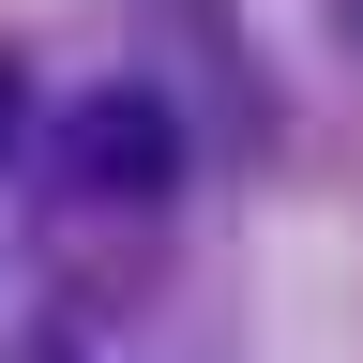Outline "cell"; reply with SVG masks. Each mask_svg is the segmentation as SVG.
Instances as JSON below:
<instances>
[{"mask_svg": "<svg viewBox=\"0 0 363 363\" xmlns=\"http://www.w3.org/2000/svg\"><path fill=\"white\" fill-rule=\"evenodd\" d=\"M16 136H30V91H16V61H0V152H16Z\"/></svg>", "mask_w": 363, "mask_h": 363, "instance_id": "2", "label": "cell"}, {"mask_svg": "<svg viewBox=\"0 0 363 363\" xmlns=\"http://www.w3.org/2000/svg\"><path fill=\"white\" fill-rule=\"evenodd\" d=\"M348 45H363V0H348Z\"/></svg>", "mask_w": 363, "mask_h": 363, "instance_id": "3", "label": "cell"}, {"mask_svg": "<svg viewBox=\"0 0 363 363\" xmlns=\"http://www.w3.org/2000/svg\"><path fill=\"white\" fill-rule=\"evenodd\" d=\"M45 152H61L76 197L136 212V197H167V182H182V106H167V91H76Z\"/></svg>", "mask_w": 363, "mask_h": 363, "instance_id": "1", "label": "cell"}]
</instances>
